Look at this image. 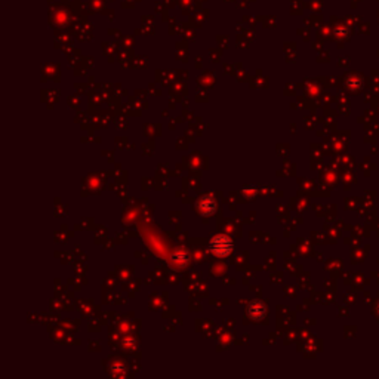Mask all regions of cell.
Returning <instances> with one entry per match:
<instances>
[{
  "mask_svg": "<svg viewBox=\"0 0 379 379\" xmlns=\"http://www.w3.org/2000/svg\"><path fill=\"white\" fill-rule=\"evenodd\" d=\"M210 250L213 255H216L220 258L227 256L233 250V242L230 237H227L224 234H218V236L210 239Z\"/></svg>",
  "mask_w": 379,
  "mask_h": 379,
  "instance_id": "6da1fadb",
  "label": "cell"
},
{
  "mask_svg": "<svg viewBox=\"0 0 379 379\" xmlns=\"http://www.w3.org/2000/svg\"><path fill=\"white\" fill-rule=\"evenodd\" d=\"M197 210L203 216H210L216 212V201L212 196H204L197 201Z\"/></svg>",
  "mask_w": 379,
  "mask_h": 379,
  "instance_id": "7a4b0ae2",
  "label": "cell"
},
{
  "mask_svg": "<svg viewBox=\"0 0 379 379\" xmlns=\"http://www.w3.org/2000/svg\"><path fill=\"white\" fill-rule=\"evenodd\" d=\"M246 311H247V315H249L252 320H256V321H258V320L264 318V315H265V312H267V307H265V304L261 302V301H252V302H249Z\"/></svg>",
  "mask_w": 379,
  "mask_h": 379,
  "instance_id": "3957f363",
  "label": "cell"
},
{
  "mask_svg": "<svg viewBox=\"0 0 379 379\" xmlns=\"http://www.w3.org/2000/svg\"><path fill=\"white\" fill-rule=\"evenodd\" d=\"M188 261H190V258H188V253H187L185 250H177V252H174V253L171 255V264H172L174 267H185V265L188 264Z\"/></svg>",
  "mask_w": 379,
  "mask_h": 379,
  "instance_id": "277c9868",
  "label": "cell"
},
{
  "mask_svg": "<svg viewBox=\"0 0 379 379\" xmlns=\"http://www.w3.org/2000/svg\"><path fill=\"white\" fill-rule=\"evenodd\" d=\"M256 194H258V190L253 185H246L245 188H243V196H245L246 199H253Z\"/></svg>",
  "mask_w": 379,
  "mask_h": 379,
  "instance_id": "5b68a950",
  "label": "cell"
}]
</instances>
